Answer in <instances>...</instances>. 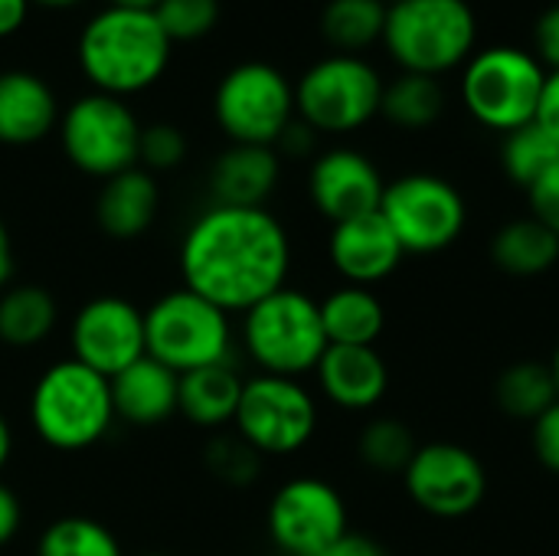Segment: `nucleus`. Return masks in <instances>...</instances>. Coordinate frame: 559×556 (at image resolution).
<instances>
[{"label":"nucleus","mask_w":559,"mask_h":556,"mask_svg":"<svg viewBox=\"0 0 559 556\" xmlns=\"http://www.w3.org/2000/svg\"><path fill=\"white\" fill-rule=\"evenodd\" d=\"M160 213V187L151 170L131 167L108 180L95 197V223L108 239H141Z\"/></svg>","instance_id":"20"},{"label":"nucleus","mask_w":559,"mask_h":556,"mask_svg":"<svg viewBox=\"0 0 559 556\" xmlns=\"http://www.w3.org/2000/svg\"><path fill=\"white\" fill-rule=\"evenodd\" d=\"M491 259L504 275L537 279L559 262V236L537 216L504 223L491 239Z\"/></svg>","instance_id":"26"},{"label":"nucleus","mask_w":559,"mask_h":556,"mask_svg":"<svg viewBox=\"0 0 559 556\" xmlns=\"http://www.w3.org/2000/svg\"><path fill=\"white\" fill-rule=\"evenodd\" d=\"M383 3H386V7H390V3H396V0H383Z\"/></svg>","instance_id":"50"},{"label":"nucleus","mask_w":559,"mask_h":556,"mask_svg":"<svg viewBox=\"0 0 559 556\" xmlns=\"http://www.w3.org/2000/svg\"><path fill=\"white\" fill-rule=\"evenodd\" d=\"M282 177V157L265 144H233L226 147L213 170L210 190L213 203L223 206H265Z\"/></svg>","instance_id":"22"},{"label":"nucleus","mask_w":559,"mask_h":556,"mask_svg":"<svg viewBox=\"0 0 559 556\" xmlns=\"http://www.w3.org/2000/svg\"><path fill=\"white\" fill-rule=\"evenodd\" d=\"M144 344L147 357L180 377L190 370L233 364V315L180 285L164 292L144 311Z\"/></svg>","instance_id":"6"},{"label":"nucleus","mask_w":559,"mask_h":556,"mask_svg":"<svg viewBox=\"0 0 559 556\" xmlns=\"http://www.w3.org/2000/svg\"><path fill=\"white\" fill-rule=\"evenodd\" d=\"M383 190L386 180L380 167L357 147L321 151L308 174V197L331 226L364 213H377Z\"/></svg>","instance_id":"16"},{"label":"nucleus","mask_w":559,"mask_h":556,"mask_svg":"<svg viewBox=\"0 0 559 556\" xmlns=\"http://www.w3.org/2000/svg\"><path fill=\"white\" fill-rule=\"evenodd\" d=\"M170 46L154 10L105 7L82 26L75 56L95 92L128 98L167 72Z\"/></svg>","instance_id":"2"},{"label":"nucleus","mask_w":559,"mask_h":556,"mask_svg":"<svg viewBox=\"0 0 559 556\" xmlns=\"http://www.w3.org/2000/svg\"><path fill=\"white\" fill-rule=\"evenodd\" d=\"M557 161L559 144L537 121H531L518 131H508L501 141V167H504L508 180H514L524 190H531Z\"/></svg>","instance_id":"32"},{"label":"nucleus","mask_w":559,"mask_h":556,"mask_svg":"<svg viewBox=\"0 0 559 556\" xmlns=\"http://www.w3.org/2000/svg\"><path fill=\"white\" fill-rule=\"evenodd\" d=\"M239 341L259 374L301 380L314 374L328 344L321 305L301 288H278L249 311H242Z\"/></svg>","instance_id":"5"},{"label":"nucleus","mask_w":559,"mask_h":556,"mask_svg":"<svg viewBox=\"0 0 559 556\" xmlns=\"http://www.w3.org/2000/svg\"><path fill=\"white\" fill-rule=\"evenodd\" d=\"M557 400L559 393L554 374H550V364H540V360H518V364L504 367L498 383H495L498 410L511 419H521V423H534Z\"/></svg>","instance_id":"29"},{"label":"nucleus","mask_w":559,"mask_h":556,"mask_svg":"<svg viewBox=\"0 0 559 556\" xmlns=\"http://www.w3.org/2000/svg\"><path fill=\"white\" fill-rule=\"evenodd\" d=\"M160 0H108V7H128V10H154Z\"/></svg>","instance_id":"46"},{"label":"nucleus","mask_w":559,"mask_h":556,"mask_svg":"<svg viewBox=\"0 0 559 556\" xmlns=\"http://www.w3.org/2000/svg\"><path fill=\"white\" fill-rule=\"evenodd\" d=\"M416 449H419V442H416L413 429L396 416L370 419L360 429V439H357L360 462L377 475H403L406 465L413 462Z\"/></svg>","instance_id":"30"},{"label":"nucleus","mask_w":559,"mask_h":556,"mask_svg":"<svg viewBox=\"0 0 559 556\" xmlns=\"http://www.w3.org/2000/svg\"><path fill=\"white\" fill-rule=\"evenodd\" d=\"M386 10L383 0H328L321 10V33L334 52L364 56L370 46L383 43Z\"/></svg>","instance_id":"27"},{"label":"nucleus","mask_w":559,"mask_h":556,"mask_svg":"<svg viewBox=\"0 0 559 556\" xmlns=\"http://www.w3.org/2000/svg\"><path fill=\"white\" fill-rule=\"evenodd\" d=\"M59 324L56 295L46 285L23 282L0 292V344L10 351H33L49 341Z\"/></svg>","instance_id":"25"},{"label":"nucleus","mask_w":559,"mask_h":556,"mask_svg":"<svg viewBox=\"0 0 559 556\" xmlns=\"http://www.w3.org/2000/svg\"><path fill=\"white\" fill-rule=\"evenodd\" d=\"M138 556H170V554H138Z\"/></svg>","instance_id":"49"},{"label":"nucleus","mask_w":559,"mask_h":556,"mask_svg":"<svg viewBox=\"0 0 559 556\" xmlns=\"http://www.w3.org/2000/svg\"><path fill=\"white\" fill-rule=\"evenodd\" d=\"M383 75L364 56L331 52L295 82V111L318 134H350L380 115Z\"/></svg>","instance_id":"8"},{"label":"nucleus","mask_w":559,"mask_h":556,"mask_svg":"<svg viewBox=\"0 0 559 556\" xmlns=\"http://www.w3.org/2000/svg\"><path fill=\"white\" fill-rule=\"evenodd\" d=\"M321 556H386L383 554V547L377 544V541H370V537H364V534H344L337 544H331L328 551Z\"/></svg>","instance_id":"42"},{"label":"nucleus","mask_w":559,"mask_h":556,"mask_svg":"<svg viewBox=\"0 0 559 556\" xmlns=\"http://www.w3.org/2000/svg\"><path fill=\"white\" fill-rule=\"evenodd\" d=\"M187 157V138L180 128L157 121L141 128V144H138V167L157 174V170H174Z\"/></svg>","instance_id":"35"},{"label":"nucleus","mask_w":559,"mask_h":556,"mask_svg":"<svg viewBox=\"0 0 559 556\" xmlns=\"http://www.w3.org/2000/svg\"><path fill=\"white\" fill-rule=\"evenodd\" d=\"M154 16L170 43H193L216 26L219 0H160Z\"/></svg>","instance_id":"34"},{"label":"nucleus","mask_w":559,"mask_h":556,"mask_svg":"<svg viewBox=\"0 0 559 556\" xmlns=\"http://www.w3.org/2000/svg\"><path fill=\"white\" fill-rule=\"evenodd\" d=\"M69 357L102 377H115L147 354L144 311L121 295L88 298L69 324Z\"/></svg>","instance_id":"15"},{"label":"nucleus","mask_w":559,"mask_h":556,"mask_svg":"<svg viewBox=\"0 0 559 556\" xmlns=\"http://www.w3.org/2000/svg\"><path fill=\"white\" fill-rule=\"evenodd\" d=\"M531 446H534V456L537 462L559 475V400L531 423Z\"/></svg>","instance_id":"36"},{"label":"nucleus","mask_w":559,"mask_h":556,"mask_svg":"<svg viewBox=\"0 0 559 556\" xmlns=\"http://www.w3.org/2000/svg\"><path fill=\"white\" fill-rule=\"evenodd\" d=\"M242 374L233 364H216L203 370H190L180 377V400L177 413L206 433H223L233 426L239 400H242Z\"/></svg>","instance_id":"23"},{"label":"nucleus","mask_w":559,"mask_h":556,"mask_svg":"<svg viewBox=\"0 0 559 556\" xmlns=\"http://www.w3.org/2000/svg\"><path fill=\"white\" fill-rule=\"evenodd\" d=\"M262 462L265 459L255 449H249L236 433H213V439L206 442V452H203L206 472L229 488L252 485L262 472Z\"/></svg>","instance_id":"33"},{"label":"nucleus","mask_w":559,"mask_h":556,"mask_svg":"<svg viewBox=\"0 0 559 556\" xmlns=\"http://www.w3.org/2000/svg\"><path fill=\"white\" fill-rule=\"evenodd\" d=\"M59 102L46 79L26 69L0 72V144L26 147L59 125Z\"/></svg>","instance_id":"21"},{"label":"nucleus","mask_w":559,"mask_h":556,"mask_svg":"<svg viewBox=\"0 0 559 556\" xmlns=\"http://www.w3.org/2000/svg\"><path fill=\"white\" fill-rule=\"evenodd\" d=\"M547 69L531 49L485 46L462 66V102L468 115L498 134L537 121Z\"/></svg>","instance_id":"7"},{"label":"nucleus","mask_w":559,"mask_h":556,"mask_svg":"<svg viewBox=\"0 0 559 556\" xmlns=\"http://www.w3.org/2000/svg\"><path fill=\"white\" fill-rule=\"evenodd\" d=\"M409 501L439 521L475 514L488 498L485 462L459 442H426L403 472Z\"/></svg>","instance_id":"13"},{"label":"nucleus","mask_w":559,"mask_h":556,"mask_svg":"<svg viewBox=\"0 0 559 556\" xmlns=\"http://www.w3.org/2000/svg\"><path fill=\"white\" fill-rule=\"evenodd\" d=\"M13 269H16V256H13V239L7 223L0 220V292L13 282Z\"/></svg>","instance_id":"44"},{"label":"nucleus","mask_w":559,"mask_h":556,"mask_svg":"<svg viewBox=\"0 0 559 556\" xmlns=\"http://www.w3.org/2000/svg\"><path fill=\"white\" fill-rule=\"evenodd\" d=\"M442 111H445V88L432 75L400 72L393 82L383 85L380 115L403 131L432 128L442 118Z\"/></svg>","instance_id":"28"},{"label":"nucleus","mask_w":559,"mask_h":556,"mask_svg":"<svg viewBox=\"0 0 559 556\" xmlns=\"http://www.w3.org/2000/svg\"><path fill=\"white\" fill-rule=\"evenodd\" d=\"M531 200V216L547 223L559 236V161L527 190Z\"/></svg>","instance_id":"38"},{"label":"nucleus","mask_w":559,"mask_h":556,"mask_svg":"<svg viewBox=\"0 0 559 556\" xmlns=\"http://www.w3.org/2000/svg\"><path fill=\"white\" fill-rule=\"evenodd\" d=\"M380 216L390 223L406 256H432L462 239L468 203L452 180L416 170L386 184Z\"/></svg>","instance_id":"9"},{"label":"nucleus","mask_w":559,"mask_h":556,"mask_svg":"<svg viewBox=\"0 0 559 556\" xmlns=\"http://www.w3.org/2000/svg\"><path fill=\"white\" fill-rule=\"evenodd\" d=\"M36 556H124L111 528L85 514H66L52 521L39 541Z\"/></svg>","instance_id":"31"},{"label":"nucleus","mask_w":559,"mask_h":556,"mask_svg":"<svg viewBox=\"0 0 559 556\" xmlns=\"http://www.w3.org/2000/svg\"><path fill=\"white\" fill-rule=\"evenodd\" d=\"M383 46L403 72L442 79L475 56L478 16L468 0H396Z\"/></svg>","instance_id":"4"},{"label":"nucleus","mask_w":559,"mask_h":556,"mask_svg":"<svg viewBox=\"0 0 559 556\" xmlns=\"http://www.w3.org/2000/svg\"><path fill=\"white\" fill-rule=\"evenodd\" d=\"M314 147H318V131H314L308 121H301L298 115H295V121L282 131V138L275 141L278 157H282V154H288V157H308V154H314Z\"/></svg>","instance_id":"39"},{"label":"nucleus","mask_w":559,"mask_h":556,"mask_svg":"<svg viewBox=\"0 0 559 556\" xmlns=\"http://www.w3.org/2000/svg\"><path fill=\"white\" fill-rule=\"evenodd\" d=\"M318 390L328 403L347 413H370L390 390V367L377 347L331 344L314 367Z\"/></svg>","instance_id":"18"},{"label":"nucleus","mask_w":559,"mask_h":556,"mask_svg":"<svg viewBox=\"0 0 559 556\" xmlns=\"http://www.w3.org/2000/svg\"><path fill=\"white\" fill-rule=\"evenodd\" d=\"M265 528L285 556H321L350 531L344 495L314 475L288 478L272 495Z\"/></svg>","instance_id":"14"},{"label":"nucleus","mask_w":559,"mask_h":556,"mask_svg":"<svg viewBox=\"0 0 559 556\" xmlns=\"http://www.w3.org/2000/svg\"><path fill=\"white\" fill-rule=\"evenodd\" d=\"M23 528V505L13 488L0 482V547H7Z\"/></svg>","instance_id":"40"},{"label":"nucleus","mask_w":559,"mask_h":556,"mask_svg":"<svg viewBox=\"0 0 559 556\" xmlns=\"http://www.w3.org/2000/svg\"><path fill=\"white\" fill-rule=\"evenodd\" d=\"M29 3H39V7H56V10H66V7H75L82 0H29Z\"/></svg>","instance_id":"47"},{"label":"nucleus","mask_w":559,"mask_h":556,"mask_svg":"<svg viewBox=\"0 0 559 556\" xmlns=\"http://www.w3.org/2000/svg\"><path fill=\"white\" fill-rule=\"evenodd\" d=\"M29 16V0H0V39L13 36Z\"/></svg>","instance_id":"43"},{"label":"nucleus","mask_w":559,"mask_h":556,"mask_svg":"<svg viewBox=\"0 0 559 556\" xmlns=\"http://www.w3.org/2000/svg\"><path fill=\"white\" fill-rule=\"evenodd\" d=\"M537 125L559 144V72H547L544 98L537 108Z\"/></svg>","instance_id":"41"},{"label":"nucleus","mask_w":559,"mask_h":556,"mask_svg":"<svg viewBox=\"0 0 559 556\" xmlns=\"http://www.w3.org/2000/svg\"><path fill=\"white\" fill-rule=\"evenodd\" d=\"M111 403H115V419L151 429L164 426L170 416H177V400H180V374L170 367L157 364L154 357H141L138 364L124 367L111 380Z\"/></svg>","instance_id":"19"},{"label":"nucleus","mask_w":559,"mask_h":556,"mask_svg":"<svg viewBox=\"0 0 559 556\" xmlns=\"http://www.w3.org/2000/svg\"><path fill=\"white\" fill-rule=\"evenodd\" d=\"M318 305L328 344L377 347L380 334L386 331V305L373 288L344 282L334 292H328Z\"/></svg>","instance_id":"24"},{"label":"nucleus","mask_w":559,"mask_h":556,"mask_svg":"<svg viewBox=\"0 0 559 556\" xmlns=\"http://www.w3.org/2000/svg\"><path fill=\"white\" fill-rule=\"evenodd\" d=\"M10 456H13V429H10L7 416L0 413V472L7 469Z\"/></svg>","instance_id":"45"},{"label":"nucleus","mask_w":559,"mask_h":556,"mask_svg":"<svg viewBox=\"0 0 559 556\" xmlns=\"http://www.w3.org/2000/svg\"><path fill=\"white\" fill-rule=\"evenodd\" d=\"M328 259L347 285L373 288L403 265L406 252L393 236L390 223L377 210L334 223L328 236Z\"/></svg>","instance_id":"17"},{"label":"nucleus","mask_w":559,"mask_h":556,"mask_svg":"<svg viewBox=\"0 0 559 556\" xmlns=\"http://www.w3.org/2000/svg\"><path fill=\"white\" fill-rule=\"evenodd\" d=\"M550 374H554V383H557V393H559V344H557V351H554V360H550Z\"/></svg>","instance_id":"48"},{"label":"nucleus","mask_w":559,"mask_h":556,"mask_svg":"<svg viewBox=\"0 0 559 556\" xmlns=\"http://www.w3.org/2000/svg\"><path fill=\"white\" fill-rule=\"evenodd\" d=\"M213 115L233 144L275 147L282 131L298 115L295 85L272 62H239L219 79Z\"/></svg>","instance_id":"12"},{"label":"nucleus","mask_w":559,"mask_h":556,"mask_svg":"<svg viewBox=\"0 0 559 556\" xmlns=\"http://www.w3.org/2000/svg\"><path fill=\"white\" fill-rule=\"evenodd\" d=\"M59 144L66 161L98 180L138 167L141 121L124 98L88 92L59 115Z\"/></svg>","instance_id":"10"},{"label":"nucleus","mask_w":559,"mask_h":556,"mask_svg":"<svg viewBox=\"0 0 559 556\" xmlns=\"http://www.w3.org/2000/svg\"><path fill=\"white\" fill-rule=\"evenodd\" d=\"M233 426L262 459L298 456L318 433V400L301 380L255 374L242 387Z\"/></svg>","instance_id":"11"},{"label":"nucleus","mask_w":559,"mask_h":556,"mask_svg":"<svg viewBox=\"0 0 559 556\" xmlns=\"http://www.w3.org/2000/svg\"><path fill=\"white\" fill-rule=\"evenodd\" d=\"M534 56L547 72H559V3H550L537 20H534Z\"/></svg>","instance_id":"37"},{"label":"nucleus","mask_w":559,"mask_h":556,"mask_svg":"<svg viewBox=\"0 0 559 556\" xmlns=\"http://www.w3.org/2000/svg\"><path fill=\"white\" fill-rule=\"evenodd\" d=\"M183 288L242 315L288 285L292 236L269 206H206L180 239Z\"/></svg>","instance_id":"1"},{"label":"nucleus","mask_w":559,"mask_h":556,"mask_svg":"<svg viewBox=\"0 0 559 556\" xmlns=\"http://www.w3.org/2000/svg\"><path fill=\"white\" fill-rule=\"evenodd\" d=\"M108 377L66 357L49 364L29 393V426L56 452H85L115 426Z\"/></svg>","instance_id":"3"}]
</instances>
